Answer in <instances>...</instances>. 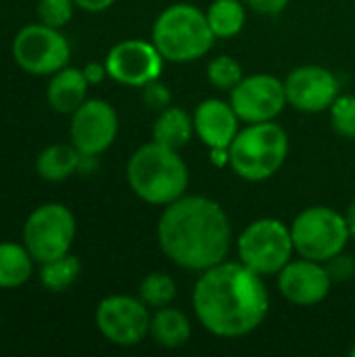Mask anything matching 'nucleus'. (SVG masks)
<instances>
[{
  "label": "nucleus",
  "instance_id": "1",
  "mask_svg": "<svg viewBox=\"0 0 355 357\" xmlns=\"http://www.w3.org/2000/svg\"><path fill=\"white\" fill-rule=\"evenodd\" d=\"M192 310L207 333L239 339L266 320L270 295L262 274L243 261H222L201 272L192 289Z\"/></svg>",
  "mask_w": 355,
  "mask_h": 357
},
{
  "label": "nucleus",
  "instance_id": "2",
  "mask_svg": "<svg viewBox=\"0 0 355 357\" xmlns=\"http://www.w3.org/2000/svg\"><path fill=\"white\" fill-rule=\"evenodd\" d=\"M157 241L163 255L178 268L205 272L226 261L232 226L218 201L184 195L165 205L157 222Z\"/></svg>",
  "mask_w": 355,
  "mask_h": 357
},
{
  "label": "nucleus",
  "instance_id": "3",
  "mask_svg": "<svg viewBox=\"0 0 355 357\" xmlns=\"http://www.w3.org/2000/svg\"><path fill=\"white\" fill-rule=\"evenodd\" d=\"M128 184L138 199L151 205H169L186 195L188 167L176 149L159 142L142 144L128 161Z\"/></svg>",
  "mask_w": 355,
  "mask_h": 357
},
{
  "label": "nucleus",
  "instance_id": "4",
  "mask_svg": "<svg viewBox=\"0 0 355 357\" xmlns=\"http://www.w3.org/2000/svg\"><path fill=\"white\" fill-rule=\"evenodd\" d=\"M207 15L188 2L167 6L153 23V44L169 63H190L205 56L213 42Z\"/></svg>",
  "mask_w": 355,
  "mask_h": 357
},
{
  "label": "nucleus",
  "instance_id": "5",
  "mask_svg": "<svg viewBox=\"0 0 355 357\" xmlns=\"http://www.w3.org/2000/svg\"><path fill=\"white\" fill-rule=\"evenodd\" d=\"M289 157V134L272 121L249 123L239 130L228 146V163L234 174L247 182L272 178Z\"/></svg>",
  "mask_w": 355,
  "mask_h": 357
},
{
  "label": "nucleus",
  "instance_id": "6",
  "mask_svg": "<svg viewBox=\"0 0 355 357\" xmlns=\"http://www.w3.org/2000/svg\"><path fill=\"white\" fill-rule=\"evenodd\" d=\"M291 236L299 257L322 264L345 251L347 241L352 238L345 215L326 205L303 209L291 224Z\"/></svg>",
  "mask_w": 355,
  "mask_h": 357
},
{
  "label": "nucleus",
  "instance_id": "7",
  "mask_svg": "<svg viewBox=\"0 0 355 357\" xmlns=\"http://www.w3.org/2000/svg\"><path fill=\"white\" fill-rule=\"evenodd\" d=\"M239 261L262 276L278 274L295 253L291 226L276 218L251 222L236 241Z\"/></svg>",
  "mask_w": 355,
  "mask_h": 357
},
{
  "label": "nucleus",
  "instance_id": "8",
  "mask_svg": "<svg viewBox=\"0 0 355 357\" xmlns=\"http://www.w3.org/2000/svg\"><path fill=\"white\" fill-rule=\"evenodd\" d=\"M75 238V218L61 203H46L33 209L23 226V245L38 264L69 253Z\"/></svg>",
  "mask_w": 355,
  "mask_h": 357
},
{
  "label": "nucleus",
  "instance_id": "9",
  "mask_svg": "<svg viewBox=\"0 0 355 357\" xmlns=\"http://www.w3.org/2000/svg\"><path fill=\"white\" fill-rule=\"evenodd\" d=\"M69 42L61 29L36 23L25 25L13 40L15 63L31 75H52L69 63Z\"/></svg>",
  "mask_w": 355,
  "mask_h": 357
},
{
  "label": "nucleus",
  "instance_id": "10",
  "mask_svg": "<svg viewBox=\"0 0 355 357\" xmlns=\"http://www.w3.org/2000/svg\"><path fill=\"white\" fill-rule=\"evenodd\" d=\"M151 307L138 297L111 295L105 297L94 314L98 333L119 347H134L149 337Z\"/></svg>",
  "mask_w": 355,
  "mask_h": 357
},
{
  "label": "nucleus",
  "instance_id": "11",
  "mask_svg": "<svg viewBox=\"0 0 355 357\" xmlns=\"http://www.w3.org/2000/svg\"><path fill=\"white\" fill-rule=\"evenodd\" d=\"M228 102L245 123L272 121L287 107L285 82L270 73H253L230 90Z\"/></svg>",
  "mask_w": 355,
  "mask_h": 357
},
{
  "label": "nucleus",
  "instance_id": "12",
  "mask_svg": "<svg viewBox=\"0 0 355 357\" xmlns=\"http://www.w3.org/2000/svg\"><path fill=\"white\" fill-rule=\"evenodd\" d=\"M119 119L115 109L100 98H86L71 113V144L82 155H100L105 153L117 136Z\"/></svg>",
  "mask_w": 355,
  "mask_h": 357
},
{
  "label": "nucleus",
  "instance_id": "13",
  "mask_svg": "<svg viewBox=\"0 0 355 357\" xmlns=\"http://www.w3.org/2000/svg\"><path fill=\"white\" fill-rule=\"evenodd\" d=\"M163 56L153 42L144 40H123L115 44L107 59L105 67L111 79L123 86L142 88L159 79L163 69Z\"/></svg>",
  "mask_w": 355,
  "mask_h": 357
},
{
  "label": "nucleus",
  "instance_id": "14",
  "mask_svg": "<svg viewBox=\"0 0 355 357\" xmlns=\"http://www.w3.org/2000/svg\"><path fill=\"white\" fill-rule=\"evenodd\" d=\"M287 102L303 113H320L331 109L339 96V79L320 65H301L285 79Z\"/></svg>",
  "mask_w": 355,
  "mask_h": 357
},
{
  "label": "nucleus",
  "instance_id": "15",
  "mask_svg": "<svg viewBox=\"0 0 355 357\" xmlns=\"http://www.w3.org/2000/svg\"><path fill=\"white\" fill-rule=\"evenodd\" d=\"M276 276H278L280 295L289 303L301 307H310L324 301L333 287V278L326 266L322 261H314L305 257L297 261L291 259Z\"/></svg>",
  "mask_w": 355,
  "mask_h": 357
},
{
  "label": "nucleus",
  "instance_id": "16",
  "mask_svg": "<svg viewBox=\"0 0 355 357\" xmlns=\"http://www.w3.org/2000/svg\"><path fill=\"white\" fill-rule=\"evenodd\" d=\"M195 134L207 144L211 151H228L234 136L239 134V115L234 113L232 105L220 98H207L197 105L192 113Z\"/></svg>",
  "mask_w": 355,
  "mask_h": 357
},
{
  "label": "nucleus",
  "instance_id": "17",
  "mask_svg": "<svg viewBox=\"0 0 355 357\" xmlns=\"http://www.w3.org/2000/svg\"><path fill=\"white\" fill-rule=\"evenodd\" d=\"M88 79L82 69L63 67L52 73L46 90V100L56 113H73L84 100L88 92Z\"/></svg>",
  "mask_w": 355,
  "mask_h": 357
},
{
  "label": "nucleus",
  "instance_id": "18",
  "mask_svg": "<svg viewBox=\"0 0 355 357\" xmlns=\"http://www.w3.org/2000/svg\"><path fill=\"white\" fill-rule=\"evenodd\" d=\"M190 320L184 312L176 307H157L155 314H151V328L149 337L165 349H178L188 343L190 339Z\"/></svg>",
  "mask_w": 355,
  "mask_h": 357
},
{
  "label": "nucleus",
  "instance_id": "19",
  "mask_svg": "<svg viewBox=\"0 0 355 357\" xmlns=\"http://www.w3.org/2000/svg\"><path fill=\"white\" fill-rule=\"evenodd\" d=\"M195 134V121L192 115H188L184 109L180 107H167L163 111H159V117L153 123V140L180 151L182 146H186L190 142Z\"/></svg>",
  "mask_w": 355,
  "mask_h": 357
},
{
  "label": "nucleus",
  "instance_id": "20",
  "mask_svg": "<svg viewBox=\"0 0 355 357\" xmlns=\"http://www.w3.org/2000/svg\"><path fill=\"white\" fill-rule=\"evenodd\" d=\"M82 153L73 144H50L36 159V172L46 182L67 180L80 169Z\"/></svg>",
  "mask_w": 355,
  "mask_h": 357
},
{
  "label": "nucleus",
  "instance_id": "21",
  "mask_svg": "<svg viewBox=\"0 0 355 357\" xmlns=\"http://www.w3.org/2000/svg\"><path fill=\"white\" fill-rule=\"evenodd\" d=\"M33 257L25 245L0 243V289H15L29 280Z\"/></svg>",
  "mask_w": 355,
  "mask_h": 357
},
{
  "label": "nucleus",
  "instance_id": "22",
  "mask_svg": "<svg viewBox=\"0 0 355 357\" xmlns=\"http://www.w3.org/2000/svg\"><path fill=\"white\" fill-rule=\"evenodd\" d=\"M207 21L216 38H232L241 33L247 21L245 2L243 0H213L207 10Z\"/></svg>",
  "mask_w": 355,
  "mask_h": 357
},
{
  "label": "nucleus",
  "instance_id": "23",
  "mask_svg": "<svg viewBox=\"0 0 355 357\" xmlns=\"http://www.w3.org/2000/svg\"><path fill=\"white\" fill-rule=\"evenodd\" d=\"M80 270H82L80 259L75 255L67 253L63 257H56V259L42 264L40 282L44 284V289H48L52 293H63L77 280Z\"/></svg>",
  "mask_w": 355,
  "mask_h": 357
},
{
  "label": "nucleus",
  "instance_id": "24",
  "mask_svg": "<svg viewBox=\"0 0 355 357\" xmlns=\"http://www.w3.org/2000/svg\"><path fill=\"white\" fill-rule=\"evenodd\" d=\"M178 295V289H176V282L172 276L163 274V272H153V274H146L140 282V289H138V297L149 305V307H165L169 305Z\"/></svg>",
  "mask_w": 355,
  "mask_h": 357
},
{
  "label": "nucleus",
  "instance_id": "25",
  "mask_svg": "<svg viewBox=\"0 0 355 357\" xmlns=\"http://www.w3.org/2000/svg\"><path fill=\"white\" fill-rule=\"evenodd\" d=\"M207 79H209V84L213 88L230 92L243 79V69H241V65L232 56L220 54V56L209 61V65H207Z\"/></svg>",
  "mask_w": 355,
  "mask_h": 357
},
{
  "label": "nucleus",
  "instance_id": "26",
  "mask_svg": "<svg viewBox=\"0 0 355 357\" xmlns=\"http://www.w3.org/2000/svg\"><path fill=\"white\" fill-rule=\"evenodd\" d=\"M331 123L333 130L343 138H355V94H339L331 105Z\"/></svg>",
  "mask_w": 355,
  "mask_h": 357
},
{
  "label": "nucleus",
  "instance_id": "27",
  "mask_svg": "<svg viewBox=\"0 0 355 357\" xmlns=\"http://www.w3.org/2000/svg\"><path fill=\"white\" fill-rule=\"evenodd\" d=\"M73 8H75L73 0H40L38 17H40V23L61 29L63 25L71 21Z\"/></svg>",
  "mask_w": 355,
  "mask_h": 357
},
{
  "label": "nucleus",
  "instance_id": "28",
  "mask_svg": "<svg viewBox=\"0 0 355 357\" xmlns=\"http://www.w3.org/2000/svg\"><path fill=\"white\" fill-rule=\"evenodd\" d=\"M142 100H144V105H146L149 109H153V111H163V109L169 107L172 94H169V90H167V86H163L159 79H155V82L142 86Z\"/></svg>",
  "mask_w": 355,
  "mask_h": 357
},
{
  "label": "nucleus",
  "instance_id": "29",
  "mask_svg": "<svg viewBox=\"0 0 355 357\" xmlns=\"http://www.w3.org/2000/svg\"><path fill=\"white\" fill-rule=\"evenodd\" d=\"M326 270L333 278V282H345L349 280L352 276H355V261L352 255H345L343 251L339 255H335L333 259H328L326 264Z\"/></svg>",
  "mask_w": 355,
  "mask_h": 357
},
{
  "label": "nucleus",
  "instance_id": "30",
  "mask_svg": "<svg viewBox=\"0 0 355 357\" xmlns=\"http://www.w3.org/2000/svg\"><path fill=\"white\" fill-rule=\"evenodd\" d=\"M245 6L259 15H278L287 8L289 0H243Z\"/></svg>",
  "mask_w": 355,
  "mask_h": 357
},
{
  "label": "nucleus",
  "instance_id": "31",
  "mask_svg": "<svg viewBox=\"0 0 355 357\" xmlns=\"http://www.w3.org/2000/svg\"><path fill=\"white\" fill-rule=\"evenodd\" d=\"M82 71H84L88 84H100V82L109 75V73H107V67L100 65V63H88Z\"/></svg>",
  "mask_w": 355,
  "mask_h": 357
},
{
  "label": "nucleus",
  "instance_id": "32",
  "mask_svg": "<svg viewBox=\"0 0 355 357\" xmlns=\"http://www.w3.org/2000/svg\"><path fill=\"white\" fill-rule=\"evenodd\" d=\"M77 8L86 10V13H103L107 10L115 0H73Z\"/></svg>",
  "mask_w": 355,
  "mask_h": 357
},
{
  "label": "nucleus",
  "instance_id": "33",
  "mask_svg": "<svg viewBox=\"0 0 355 357\" xmlns=\"http://www.w3.org/2000/svg\"><path fill=\"white\" fill-rule=\"evenodd\" d=\"M345 222H347V228H349L352 238H355V199L349 203V207L345 211Z\"/></svg>",
  "mask_w": 355,
  "mask_h": 357
},
{
  "label": "nucleus",
  "instance_id": "34",
  "mask_svg": "<svg viewBox=\"0 0 355 357\" xmlns=\"http://www.w3.org/2000/svg\"><path fill=\"white\" fill-rule=\"evenodd\" d=\"M349 356L355 357V345H354V347H352V349H349Z\"/></svg>",
  "mask_w": 355,
  "mask_h": 357
}]
</instances>
